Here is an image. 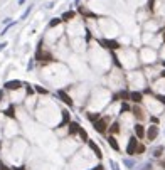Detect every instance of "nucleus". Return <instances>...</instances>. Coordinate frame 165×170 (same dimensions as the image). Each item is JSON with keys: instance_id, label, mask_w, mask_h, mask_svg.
Returning a JSON list of instances; mask_svg holds the SVG:
<instances>
[{"instance_id": "obj_1", "label": "nucleus", "mask_w": 165, "mask_h": 170, "mask_svg": "<svg viewBox=\"0 0 165 170\" xmlns=\"http://www.w3.org/2000/svg\"><path fill=\"white\" fill-rule=\"evenodd\" d=\"M137 150H138V142H137L135 136H131L130 142H128V147H127V153L128 155H135V153H137Z\"/></svg>"}, {"instance_id": "obj_2", "label": "nucleus", "mask_w": 165, "mask_h": 170, "mask_svg": "<svg viewBox=\"0 0 165 170\" xmlns=\"http://www.w3.org/2000/svg\"><path fill=\"white\" fill-rule=\"evenodd\" d=\"M157 135H159V126L152 125V126L148 128V132H147V138H148L150 142H153V140L157 138Z\"/></svg>"}, {"instance_id": "obj_3", "label": "nucleus", "mask_w": 165, "mask_h": 170, "mask_svg": "<svg viewBox=\"0 0 165 170\" xmlns=\"http://www.w3.org/2000/svg\"><path fill=\"white\" fill-rule=\"evenodd\" d=\"M95 130H96V132H99V133H105V130H106V120L95 121Z\"/></svg>"}, {"instance_id": "obj_4", "label": "nucleus", "mask_w": 165, "mask_h": 170, "mask_svg": "<svg viewBox=\"0 0 165 170\" xmlns=\"http://www.w3.org/2000/svg\"><path fill=\"white\" fill-rule=\"evenodd\" d=\"M5 86H7L9 89H19L20 86H22V83H20V81H9Z\"/></svg>"}, {"instance_id": "obj_5", "label": "nucleus", "mask_w": 165, "mask_h": 170, "mask_svg": "<svg viewBox=\"0 0 165 170\" xmlns=\"http://www.w3.org/2000/svg\"><path fill=\"white\" fill-rule=\"evenodd\" d=\"M135 133H137V136H138V138H143V136L147 135V133H145V130H143V126H142V125H135Z\"/></svg>"}, {"instance_id": "obj_6", "label": "nucleus", "mask_w": 165, "mask_h": 170, "mask_svg": "<svg viewBox=\"0 0 165 170\" xmlns=\"http://www.w3.org/2000/svg\"><path fill=\"white\" fill-rule=\"evenodd\" d=\"M57 95H59L61 98H62V101H64V103H67V104H69V106H71V104H73V101H71V98L67 96V95H66V93H64V91H59V93H57Z\"/></svg>"}, {"instance_id": "obj_7", "label": "nucleus", "mask_w": 165, "mask_h": 170, "mask_svg": "<svg viewBox=\"0 0 165 170\" xmlns=\"http://www.w3.org/2000/svg\"><path fill=\"white\" fill-rule=\"evenodd\" d=\"M108 143H110V145H111V148H113V150H120V145H118V143H116V140H115L113 138V136H110V138H108Z\"/></svg>"}, {"instance_id": "obj_8", "label": "nucleus", "mask_w": 165, "mask_h": 170, "mask_svg": "<svg viewBox=\"0 0 165 170\" xmlns=\"http://www.w3.org/2000/svg\"><path fill=\"white\" fill-rule=\"evenodd\" d=\"M130 98L135 103H140V101H142V95H140V93H130Z\"/></svg>"}, {"instance_id": "obj_9", "label": "nucleus", "mask_w": 165, "mask_h": 170, "mask_svg": "<svg viewBox=\"0 0 165 170\" xmlns=\"http://www.w3.org/2000/svg\"><path fill=\"white\" fill-rule=\"evenodd\" d=\"M89 147L93 148V152H96V155H98V157H101V150H99V147L96 145L95 142H89Z\"/></svg>"}, {"instance_id": "obj_10", "label": "nucleus", "mask_w": 165, "mask_h": 170, "mask_svg": "<svg viewBox=\"0 0 165 170\" xmlns=\"http://www.w3.org/2000/svg\"><path fill=\"white\" fill-rule=\"evenodd\" d=\"M123 164L127 165L128 168H133V167H135V162H133V160H130V158H125V160H123Z\"/></svg>"}, {"instance_id": "obj_11", "label": "nucleus", "mask_w": 165, "mask_h": 170, "mask_svg": "<svg viewBox=\"0 0 165 170\" xmlns=\"http://www.w3.org/2000/svg\"><path fill=\"white\" fill-rule=\"evenodd\" d=\"M69 126H71V128H69V133H76V132H79V130H81L79 126L76 125V123H71Z\"/></svg>"}, {"instance_id": "obj_12", "label": "nucleus", "mask_w": 165, "mask_h": 170, "mask_svg": "<svg viewBox=\"0 0 165 170\" xmlns=\"http://www.w3.org/2000/svg\"><path fill=\"white\" fill-rule=\"evenodd\" d=\"M162 150H163V147H159L157 148L155 152H153V155H155V157H160V153H162Z\"/></svg>"}, {"instance_id": "obj_13", "label": "nucleus", "mask_w": 165, "mask_h": 170, "mask_svg": "<svg viewBox=\"0 0 165 170\" xmlns=\"http://www.w3.org/2000/svg\"><path fill=\"white\" fill-rule=\"evenodd\" d=\"M118 130H120V128H118V123H115V125L111 126V132H118Z\"/></svg>"}, {"instance_id": "obj_14", "label": "nucleus", "mask_w": 165, "mask_h": 170, "mask_svg": "<svg viewBox=\"0 0 165 170\" xmlns=\"http://www.w3.org/2000/svg\"><path fill=\"white\" fill-rule=\"evenodd\" d=\"M110 164H111V167H113V170H120V168H118V165H116V164H115V162H113V160H111V162H110Z\"/></svg>"}, {"instance_id": "obj_15", "label": "nucleus", "mask_w": 165, "mask_h": 170, "mask_svg": "<svg viewBox=\"0 0 165 170\" xmlns=\"http://www.w3.org/2000/svg\"><path fill=\"white\" fill-rule=\"evenodd\" d=\"M137 152H138V153H142V152H145V147H142V145H138V150H137Z\"/></svg>"}, {"instance_id": "obj_16", "label": "nucleus", "mask_w": 165, "mask_h": 170, "mask_svg": "<svg viewBox=\"0 0 165 170\" xmlns=\"http://www.w3.org/2000/svg\"><path fill=\"white\" fill-rule=\"evenodd\" d=\"M163 64H165V63H163Z\"/></svg>"}]
</instances>
